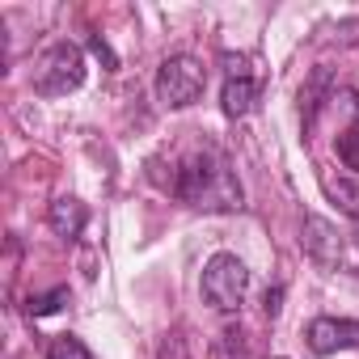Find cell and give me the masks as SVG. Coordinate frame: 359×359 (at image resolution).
Segmentation results:
<instances>
[{
  "label": "cell",
  "mask_w": 359,
  "mask_h": 359,
  "mask_svg": "<svg viewBox=\"0 0 359 359\" xmlns=\"http://www.w3.org/2000/svg\"><path fill=\"white\" fill-rule=\"evenodd\" d=\"M304 342L313 355H338L359 346V321L351 317H313L304 325Z\"/></svg>",
  "instance_id": "7"
},
{
  "label": "cell",
  "mask_w": 359,
  "mask_h": 359,
  "mask_svg": "<svg viewBox=\"0 0 359 359\" xmlns=\"http://www.w3.org/2000/svg\"><path fill=\"white\" fill-rule=\"evenodd\" d=\"M279 300H283V287L266 292V317H279Z\"/></svg>",
  "instance_id": "13"
},
{
  "label": "cell",
  "mask_w": 359,
  "mask_h": 359,
  "mask_svg": "<svg viewBox=\"0 0 359 359\" xmlns=\"http://www.w3.org/2000/svg\"><path fill=\"white\" fill-rule=\"evenodd\" d=\"M85 220H89V212H85V203H81V199H72V195L55 199V203H51V212H47V224H51V229H55V237H64V241H76V237L85 233Z\"/></svg>",
  "instance_id": "9"
},
{
  "label": "cell",
  "mask_w": 359,
  "mask_h": 359,
  "mask_svg": "<svg viewBox=\"0 0 359 359\" xmlns=\"http://www.w3.org/2000/svg\"><path fill=\"white\" fill-rule=\"evenodd\" d=\"M64 304H68V287H51V292L30 296V300H26V313H30V317H51V313H60Z\"/></svg>",
  "instance_id": "10"
},
{
  "label": "cell",
  "mask_w": 359,
  "mask_h": 359,
  "mask_svg": "<svg viewBox=\"0 0 359 359\" xmlns=\"http://www.w3.org/2000/svg\"><path fill=\"white\" fill-rule=\"evenodd\" d=\"M304 250H309V258L321 262V266H338V258H342V241H338L334 229H330L325 220H317V216L304 220Z\"/></svg>",
  "instance_id": "8"
},
{
  "label": "cell",
  "mask_w": 359,
  "mask_h": 359,
  "mask_svg": "<svg viewBox=\"0 0 359 359\" xmlns=\"http://www.w3.org/2000/svg\"><path fill=\"white\" fill-rule=\"evenodd\" d=\"M89 51H93L97 60H106V68H110V72L118 68V60H114V51L106 47V39H102V34H93V39H89Z\"/></svg>",
  "instance_id": "12"
},
{
  "label": "cell",
  "mask_w": 359,
  "mask_h": 359,
  "mask_svg": "<svg viewBox=\"0 0 359 359\" xmlns=\"http://www.w3.org/2000/svg\"><path fill=\"white\" fill-rule=\"evenodd\" d=\"M275 359H279V355H275Z\"/></svg>",
  "instance_id": "14"
},
{
  "label": "cell",
  "mask_w": 359,
  "mask_h": 359,
  "mask_svg": "<svg viewBox=\"0 0 359 359\" xmlns=\"http://www.w3.org/2000/svg\"><path fill=\"white\" fill-rule=\"evenodd\" d=\"M199 287H203V300L216 313H237L245 292H250V271L237 254H216V258H208Z\"/></svg>",
  "instance_id": "5"
},
{
  "label": "cell",
  "mask_w": 359,
  "mask_h": 359,
  "mask_svg": "<svg viewBox=\"0 0 359 359\" xmlns=\"http://www.w3.org/2000/svg\"><path fill=\"white\" fill-rule=\"evenodd\" d=\"M304 144L317 161L321 191L359 220V93L325 89L304 106Z\"/></svg>",
  "instance_id": "1"
},
{
  "label": "cell",
  "mask_w": 359,
  "mask_h": 359,
  "mask_svg": "<svg viewBox=\"0 0 359 359\" xmlns=\"http://www.w3.org/2000/svg\"><path fill=\"white\" fill-rule=\"evenodd\" d=\"M208 89V68L195 60V55H169L161 68H156V97L169 106V110H187L203 97Z\"/></svg>",
  "instance_id": "4"
},
{
  "label": "cell",
  "mask_w": 359,
  "mask_h": 359,
  "mask_svg": "<svg viewBox=\"0 0 359 359\" xmlns=\"http://www.w3.org/2000/svg\"><path fill=\"white\" fill-rule=\"evenodd\" d=\"M258 93H262V85L254 81L250 60H245V55H224V93H220V110H224L229 118H245V114L258 106Z\"/></svg>",
  "instance_id": "6"
},
{
  "label": "cell",
  "mask_w": 359,
  "mask_h": 359,
  "mask_svg": "<svg viewBox=\"0 0 359 359\" xmlns=\"http://www.w3.org/2000/svg\"><path fill=\"white\" fill-rule=\"evenodd\" d=\"M169 173H152L156 182L195 212H212V216H229L245 208V191L237 182V169L229 161V152L208 140V135H191L187 144H177L165 152Z\"/></svg>",
  "instance_id": "2"
},
{
  "label": "cell",
  "mask_w": 359,
  "mask_h": 359,
  "mask_svg": "<svg viewBox=\"0 0 359 359\" xmlns=\"http://www.w3.org/2000/svg\"><path fill=\"white\" fill-rule=\"evenodd\" d=\"M47 359H93V355H89V346L76 334H60V338H51Z\"/></svg>",
  "instance_id": "11"
},
{
  "label": "cell",
  "mask_w": 359,
  "mask_h": 359,
  "mask_svg": "<svg viewBox=\"0 0 359 359\" xmlns=\"http://www.w3.org/2000/svg\"><path fill=\"white\" fill-rule=\"evenodd\" d=\"M30 85L39 97H64L85 85V51L76 43H51L30 72Z\"/></svg>",
  "instance_id": "3"
}]
</instances>
